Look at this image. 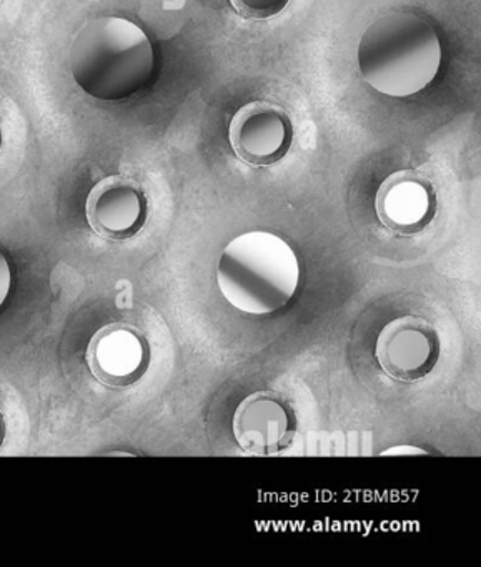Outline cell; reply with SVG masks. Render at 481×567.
I'll use <instances>...</instances> for the list:
<instances>
[{"mask_svg": "<svg viewBox=\"0 0 481 567\" xmlns=\"http://www.w3.org/2000/svg\"><path fill=\"white\" fill-rule=\"evenodd\" d=\"M69 65L85 94L98 101H125L154 78V45L141 25L119 16H104L78 32Z\"/></svg>", "mask_w": 481, "mask_h": 567, "instance_id": "6da1fadb", "label": "cell"}, {"mask_svg": "<svg viewBox=\"0 0 481 567\" xmlns=\"http://www.w3.org/2000/svg\"><path fill=\"white\" fill-rule=\"evenodd\" d=\"M441 68V42L427 19L391 12L371 22L358 42V69L375 91L407 99L424 91Z\"/></svg>", "mask_w": 481, "mask_h": 567, "instance_id": "7a4b0ae2", "label": "cell"}, {"mask_svg": "<svg viewBox=\"0 0 481 567\" xmlns=\"http://www.w3.org/2000/svg\"><path fill=\"white\" fill-rule=\"evenodd\" d=\"M300 261L294 248L270 231L235 237L222 251L217 284L222 297L245 315L277 313L300 287Z\"/></svg>", "mask_w": 481, "mask_h": 567, "instance_id": "3957f363", "label": "cell"}, {"mask_svg": "<svg viewBox=\"0 0 481 567\" xmlns=\"http://www.w3.org/2000/svg\"><path fill=\"white\" fill-rule=\"evenodd\" d=\"M381 370L397 381L411 383L428 377L440 360V337L430 321L403 315L388 321L375 344Z\"/></svg>", "mask_w": 481, "mask_h": 567, "instance_id": "277c9868", "label": "cell"}, {"mask_svg": "<svg viewBox=\"0 0 481 567\" xmlns=\"http://www.w3.org/2000/svg\"><path fill=\"white\" fill-rule=\"evenodd\" d=\"M228 141L245 164L270 167L287 155L294 127L280 105L255 101L235 112L228 125Z\"/></svg>", "mask_w": 481, "mask_h": 567, "instance_id": "5b68a950", "label": "cell"}, {"mask_svg": "<svg viewBox=\"0 0 481 567\" xmlns=\"http://www.w3.org/2000/svg\"><path fill=\"white\" fill-rule=\"evenodd\" d=\"M232 430L245 453L274 456L290 446L297 421L284 398L272 391H255L238 403Z\"/></svg>", "mask_w": 481, "mask_h": 567, "instance_id": "8992f818", "label": "cell"}, {"mask_svg": "<svg viewBox=\"0 0 481 567\" xmlns=\"http://www.w3.org/2000/svg\"><path fill=\"white\" fill-rule=\"evenodd\" d=\"M147 197L141 185L121 175L98 182L85 200L89 225L108 240L135 237L147 221Z\"/></svg>", "mask_w": 481, "mask_h": 567, "instance_id": "52a82bcc", "label": "cell"}, {"mask_svg": "<svg viewBox=\"0 0 481 567\" xmlns=\"http://www.w3.org/2000/svg\"><path fill=\"white\" fill-rule=\"evenodd\" d=\"M375 212L388 230L410 237L424 230L437 215V192L420 172H393L378 187Z\"/></svg>", "mask_w": 481, "mask_h": 567, "instance_id": "ba28073f", "label": "cell"}, {"mask_svg": "<svg viewBox=\"0 0 481 567\" xmlns=\"http://www.w3.org/2000/svg\"><path fill=\"white\" fill-rule=\"evenodd\" d=\"M88 363L101 383L114 388L131 386L147 373L151 347L137 328L124 323L108 324L89 343Z\"/></svg>", "mask_w": 481, "mask_h": 567, "instance_id": "9c48e42d", "label": "cell"}, {"mask_svg": "<svg viewBox=\"0 0 481 567\" xmlns=\"http://www.w3.org/2000/svg\"><path fill=\"white\" fill-rule=\"evenodd\" d=\"M288 2L290 0H231L232 8L242 18L257 19V21H265L280 14Z\"/></svg>", "mask_w": 481, "mask_h": 567, "instance_id": "30bf717a", "label": "cell"}, {"mask_svg": "<svg viewBox=\"0 0 481 567\" xmlns=\"http://www.w3.org/2000/svg\"><path fill=\"white\" fill-rule=\"evenodd\" d=\"M12 288V268L9 264V258L6 257L4 251L0 248V308L4 307L11 295Z\"/></svg>", "mask_w": 481, "mask_h": 567, "instance_id": "8fae6325", "label": "cell"}, {"mask_svg": "<svg viewBox=\"0 0 481 567\" xmlns=\"http://www.w3.org/2000/svg\"><path fill=\"white\" fill-rule=\"evenodd\" d=\"M381 456H421L428 454L423 447L411 446V444H401V446H391L388 450L381 451Z\"/></svg>", "mask_w": 481, "mask_h": 567, "instance_id": "7c38bea8", "label": "cell"}, {"mask_svg": "<svg viewBox=\"0 0 481 567\" xmlns=\"http://www.w3.org/2000/svg\"><path fill=\"white\" fill-rule=\"evenodd\" d=\"M0 148H2V128H0Z\"/></svg>", "mask_w": 481, "mask_h": 567, "instance_id": "4fadbf2b", "label": "cell"}, {"mask_svg": "<svg viewBox=\"0 0 481 567\" xmlns=\"http://www.w3.org/2000/svg\"><path fill=\"white\" fill-rule=\"evenodd\" d=\"M0 440H2V423H0Z\"/></svg>", "mask_w": 481, "mask_h": 567, "instance_id": "5bb4252c", "label": "cell"}]
</instances>
